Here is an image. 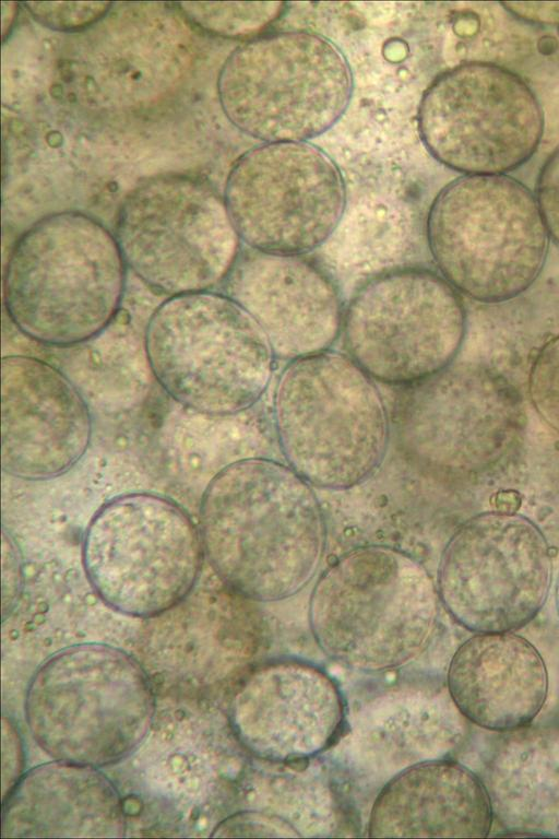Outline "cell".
<instances>
[{"label":"cell","instance_id":"cell-21","mask_svg":"<svg viewBox=\"0 0 559 839\" xmlns=\"http://www.w3.org/2000/svg\"><path fill=\"white\" fill-rule=\"evenodd\" d=\"M2 837H123L119 792L96 767L56 760L29 769L3 797Z\"/></svg>","mask_w":559,"mask_h":839},{"label":"cell","instance_id":"cell-4","mask_svg":"<svg viewBox=\"0 0 559 839\" xmlns=\"http://www.w3.org/2000/svg\"><path fill=\"white\" fill-rule=\"evenodd\" d=\"M272 420L288 466L322 489L360 485L388 451L390 418L376 381L340 352L287 362L274 387Z\"/></svg>","mask_w":559,"mask_h":839},{"label":"cell","instance_id":"cell-17","mask_svg":"<svg viewBox=\"0 0 559 839\" xmlns=\"http://www.w3.org/2000/svg\"><path fill=\"white\" fill-rule=\"evenodd\" d=\"M1 400L5 473L22 480H49L84 456L92 436L90 407L60 368L34 356H3Z\"/></svg>","mask_w":559,"mask_h":839},{"label":"cell","instance_id":"cell-27","mask_svg":"<svg viewBox=\"0 0 559 839\" xmlns=\"http://www.w3.org/2000/svg\"><path fill=\"white\" fill-rule=\"evenodd\" d=\"M17 734L19 733L16 732V729L10 719L3 717V797L11 791V789L21 778L23 758L21 742Z\"/></svg>","mask_w":559,"mask_h":839},{"label":"cell","instance_id":"cell-25","mask_svg":"<svg viewBox=\"0 0 559 839\" xmlns=\"http://www.w3.org/2000/svg\"><path fill=\"white\" fill-rule=\"evenodd\" d=\"M535 197L549 237L559 246V147L540 169Z\"/></svg>","mask_w":559,"mask_h":839},{"label":"cell","instance_id":"cell-13","mask_svg":"<svg viewBox=\"0 0 559 839\" xmlns=\"http://www.w3.org/2000/svg\"><path fill=\"white\" fill-rule=\"evenodd\" d=\"M418 129L430 154L466 175H504L538 147L543 111L514 72L467 62L441 73L423 95Z\"/></svg>","mask_w":559,"mask_h":839},{"label":"cell","instance_id":"cell-8","mask_svg":"<svg viewBox=\"0 0 559 839\" xmlns=\"http://www.w3.org/2000/svg\"><path fill=\"white\" fill-rule=\"evenodd\" d=\"M217 93L225 116L242 133L265 143L307 142L344 115L353 75L328 38L276 32L230 52L218 73Z\"/></svg>","mask_w":559,"mask_h":839},{"label":"cell","instance_id":"cell-10","mask_svg":"<svg viewBox=\"0 0 559 839\" xmlns=\"http://www.w3.org/2000/svg\"><path fill=\"white\" fill-rule=\"evenodd\" d=\"M202 552L201 534L179 505L156 494L131 493L94 513L83 536L82 562L108 606L153 617L189 594Z\"/></svg>","mask_w":559,"mask_h":839},{"label":"cell","instance_id":"cell-24","mask_svg":"<svg viewBox=\"0 0 559 839\" xmlns=\"http://www.w3.org/2000/svg\"><path fill=\"white\" fill-rule=\"evenodd\" d=\"M109 2H26L32 16L46 27L57 31H78L102 19Z\"/></svg>","mask_w":559,"mask_h":839},{"label":"cell","instance_id":"cell-19","mask_svg":"<svg viewBox=\"0 0 559 839\" xmlns=\"http://www.w3.org/2000/svg\"><path fill=\"white\" fill-rule=\"evenodd\" d=\"M447 681L461 714L497 732L530 724L548 693L540 653L511 631L479 633L463 642L451 659Z\"/></svg>","mask_w":559,"mask_h":839},{"label":"cell","instance_id":"cell-20","mask_svg":"<svg viewBox=\"0 0 559 839\" xmlns=\"http://www.w3.org/2000/svg\"><path fill=\"white\" fill-rule=\"evenodd\" d=\"M492 805L481 780L453 760L413 765L394 776L377 795L368 836L380 838H485Z\"/></svg>","mask_w":559,"mask_h":839},{"label":"cell","instance_id":"cell-22","mask_svg":"<svg viewBox=\"0 0 559 839\" xmlns=\"http://www.w3.org/2000/svg\"><path fill=\"white\" fill-rule=\"evenodd\" d=\"M284 2H181L179 10L195 26L226 38L260 36L283 13Z\"/></svg>","mask_w":559,"mask_h":839},{"label":"cell","instance_id":"cell-30","mask_svg":"<svg viewBox=\"0 0 559 839\" xmlns=\"http://www.w3.org/2000/svg\"><path fill=\"white\" fill-rule=\"evenodd\" d=\"M556 606H557V612L559 616V575L556 583Z\"/></svg>","mask_w":559,"mask_h":839},{"label":"cell","instance_id":"cell-5","mask_svg":"<svg viewBox=\"0 0 559 839\" xmlns=\"http://www.w3.org/2000/svg\"><path fill=\"white\" fill-rule=\"evenodd\" d=\"M155 710L148 677L116 647L83 643L48 658L25 696L33 738L56 760L103 767L144 741Z\"/></svg>","mask_w":559,"mask_h":839},{"label":"cell","instance_id":"cell-23","mask_svg":"<svg viewBox=\"0 0 559 839\" xmlns=\"http://www.w3.org/2000/svg\"><path fill=\"white\" fill-rule=\"evenodd\" d=\"M527 391L539 417L559 434V334L545 342L534 356Z\"/></svg>","mask_w":559,"mask_h":839},{"label":"cell","instance_id":"cell-29","mask_svg":"<svg viewBox=\"0 0 559 839\" xmlns=\"http://www.w3.org/2000/svg\"><path fill=\"white\" fill-rule=\"evenodd\" d=\"M504 5L514 15L531 22L559 23V2H507Z\"/></svg>","mask_w":559,"mask_h":839},{"label":"cell","instance_id":"cell-18","mask_svg":"<svg viewBox=\"0 0 559 839\" xmlns=\"http://www.w3.org/2000/svg\"><path fill=\"white\" fill-rule=\"evenodd\" d=\"M227 295L265 332L275 358L329 351L342 333L344 306L333 277L304 256L250 249L227 277ZM226 280V281H227Z\"/></svg>","mask_w":559,"mask_h":839},{"label":"cell","instance_id":"cell-7","mask_svg":"<svg viewBox=\"0 0 559 839\" xmlns=\"http://www.w3.org/2000/svg\"><path fill=\"white\" fill-rule=\"evenodd\" d=\"M426 236L439 274L486 304L525 292L549 245L536 197L507 175H465L448 184L429 209Z\"/></svg>","mask_w":559,"mask_h":839},{"label":"cell","instance_id":"cell-14","mask_svg":"<svg viewBox=\"0 0 559 839\" xmlns=\"http://www.w3.org/2000/svg\"><path fill=\"white\" fill-rule=\"evenodd\" d=\"M223 198L241 241L281 256L321 247L346 204L338 167L308 142L264 143L247 151L233 165Z\"/></svg>","mask_w":559,"mask_h":839},{"label":"cell","instance_id":"cell-1","mask_svg":"<svg viewBox=\"0 0 559 839\" xmlns=\"http://www.w3.org/2000/svg\"><path fill=\"white\" fill-rule=\"evenodd\" d=\"M200 534L218 578L255 602L285 600L304 589L326 541L312 485L266 458L235 461L210 481L201 499Z\"/></svg>","mask_w":559,"mask_h":839},{"label":"cell","instance_id":"cell-2","mask_svg":"<svg viewBox=\"0 0 559 839\" xmlns=\"http://www.w3.org/2000/svg\"><path fill=\"white\" fill-rule=\"evenodd\" d=\"M128 268L115 235L78 211L45 215L14 243L3 307L25 338L64 348L105 331L120 311Z\"/></svg>","mask_w":559,"mask_h":839},{"label":"cell","instance_id":"cell-3","mask_svg":"<svg viewBox=\"0 0 559 839\" xmlns=\"http://www.w3.org/2000/svg\"><path fill=\"white\" fill-rule=\"evenodd\" d=\"M439 593L426 567L399 548L370 544L349 550L325 568L309 604L320 650L352 670L400 667L429 645Z\"/></svg>","mask_w":559,"mask_h":839},{"label":"cell","instance_id":"cell-6","mask_svg":"<svg viewBox=\"0 0 559 839\" xmlns=\"http://www.w3.org/2000/svg\"><path fill=\"white\" fill-rule=\"evenodd\" d=\"M151 375L185 409L227 416L251 409L274 370L270 341L251 314L227 294L167 297L145 326Z\"/></svg>","mask_w":559,"mask_h":839},{"label":"cell","instance_id":"cell-28","mask_svg":"<svg viewBox=\"0 0 559 839\" xmlns=\"http://www.w3.org/2000/svg\"><path fill=\"white\" fill-rule=\"evenodd\" d=\"M2 568L8 570V574L2 572V580L8 578V581L2 583L4 614L7 611L11 610L16 601L19 588L21 587L19 552L13 541L10 536H7L4 531L2 534Z\"/></svg>","mask_w":559,"mask_h":839},{"label":"cell","instance_id":"cell-15","mask_svg":"<svg viewBox=\"0 0 559 839\" xmlns=\"http://www.w3.org/2000/svg\"><path fill=\"white\" fill-rule=\"evenodd\" d=\"M401 389L396 410L401 447L429 471L453 475L479 471L501 459L521 437V399L490 367L452 364Z\"/></svg>","mask_w":559,"mask_h":839},{"label":"cell","instance_id":"cell-26","mask_svg":"<svg viewBox=\"0 0 559 839\" xmlns=\"http://www.w3.org/2000/svg\"><path fill=\"white\" fill-rule=\"evenodd\" d=\"M219 831L222 836H262V837H299L296 829L283 818L259 812H248L234 815L223 822Z\"/></svg>","mask_w":559,"mask_h":839},{"label":"cell","instance_id":"cell-16","mask_svg":"<svg viewBox=\"0 0 559 839\" xmlns=\"http://www.w3.org/2000/svg\"><path fill=\"white\" fill-rule=\"evenodd\" d=\"M228 719L252 756L272 763L310 759L328 749L345 719L343 695L319 666L276 659L250 669L233 692Z\"/></svg>","mask_w":559,"mask_h":839},{"label":"cell","instance_id":"cell-9","mask_svg":"<svg viewBox=\"0 0 559 839\" xmlns=\"http://www.w3.org/2000/svg\"><path fill=\"white\" fill-rule=\"evenodd\" d=\"M115 237L127 268L167 297L212 291L227 280L241 250L224 198L188 175L136 186L118 211Z\"/></svg>","mask_w":559,"mask_h":839},{"label":"cell","instance_id":"cell-12","mask_svg":"<svg viewBox=\"0 0 559 839\" xmlns=\"http://www.w3.org/2000/svg\"><path fill=\"white\" fill-rule=\"evenodd\" d=\"M551 583L549 545L528 518L506 511L477 515L448 541L438 568L440 601L474 633H509L544 606Z\"/></svg>","mask_w":559,"mask_h":839},{"label":"cell","instance_id":"cell-11","mask_svg":"<svg viewBox=\"0 0 559 839\" xmlns=\"http://www.w3.org/2000/svg\"><path fill=\"white\" fill-rule=\"evenodd\" d=\"M466 332L460 293L439 273L396 268L364 282L344 309L347 355L374 381L399 388L451 366Z\"/></svg>","mask_w":559,"mask_h":839}]
</instances>
